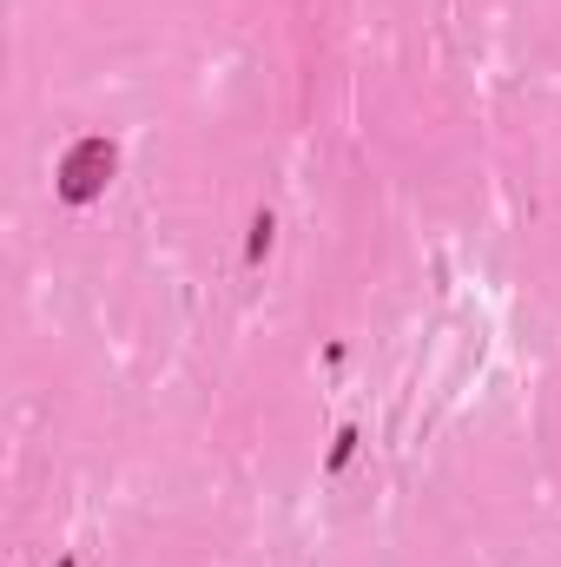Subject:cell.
Returning <instances> with one entry per match:
<instances>
[{
	"label": "cell",
	"instance_id": "obj_2",
	"mask_svg": "<svg viewBox=\"0 0 561 567\" xmlns=\"http://www.w3.org/2000/svg\"><path fill=\"white\" fill-rule=\"evenodd\" d=\"M272 238H278V218H272V212H265V218H252V245H245V258L258 265V258L272 251Z\"/></svg>",
	"mask_w": 561,
	"mask_h": 567
},
{
	"label": "cell",
	"instance_id": "obj_3",
	"mask_svg": "<svg viewBox=\"0 0 561 567\" xmlns=\"http://www.w3.org/2000/svg\"><path fill=\"white\" fill-rule=\"evenodd\" d=\"M350 449H357V429H337V442H330V468H344Z\"/></svg>",
	"mask_w": 561,
	"mask_h": 567
},
{
	"label": "cell",
	"instance_id": "obj_1",
	"mask_svg": "<svg viewBox=\"0 0 561 567\" xmlns=\"http://www.w3.org/2000/svg\"><path fill=\"white\" fill-rule=\"evenodd\" d=\"M113 172H120V145L106 140V133H86V140H73L67 152H60L53 185H60L67 205H93V198L113 185Z\"/></svg>",
	"mask_w": 561,
	"mask_h": 567
},
{
	"label": "cell",
	"instance_id": "obj_4",
	"mask_svg": "<svg viewBox=\"0 0 561 567\" xmlns=\"http://www.w3.org/2000/svg\"><path fill=\"white\" fill-rule=\"evenodd\" d=\"M53 567H80V561H73V555H60V561H53Z\"/></svg>",
	"mask_w": 561,
	"mask_h": 567
}]
</instances>
